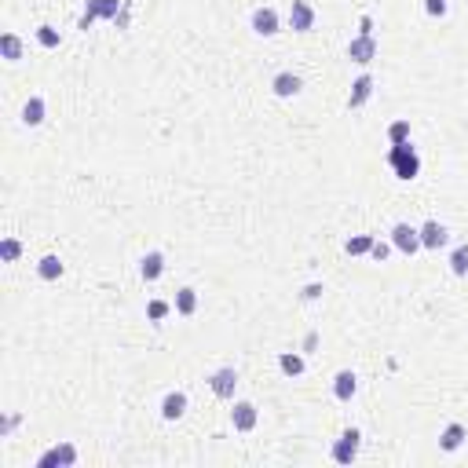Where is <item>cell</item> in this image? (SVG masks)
<instances>
[{
	"instance_id": "obj_1",
	"label": "cell",
	"mask_w": 468,
	"mask_h": 468,
	"mask_svg": "<svg viewBox=\"0 0 468 468\" xmlns=\"http://www.w3.org/2000/svg\"><path fill=\"white\" fill-rule=\"evenodd\" d=\"M388 169L399 176V180H417L421 176V154L413 150V143H392L388 150Z\"/></svg>"
},
{
	"instance_id": "obj_2",
	"label": "cell",
	"mask_w": 468,
	"mask_h": 468,
	"mask_svg": "<svg viewBox=\"0 0 468 468\" xmlns=\"http://www.w3.org/2000/svg\"><path fill=\"white\" fill-rule=\"evenodd\" d=\"M392 246H395V253H402V256L421 253V249H425V246H421V227H413V223L399 220L395 227H392Z\"/></svg>"
},
{
	"instance_id": "obj_3",
	"label": "cell",
	"mask_w": 468,
	"mask_h": 468,
	"mask_svg": "<svg viewBox=\"0 0 468 468\" xmlns=\"http://www.w3.org/2000/svg\"><path fill=\"white\" fill-rule=\"evenodd\" d=\"M359 450H362V432H359V428H344L341 439L333 443L329 458H333L336 465H351L355 458H359Z\"/></svg>"
},
{
	"instance_id": "obj_4",
	"label": "cell",
	"mask_w": 468,
	"mask_h": 468,
	"mask_svg": "<svg viewBox=\"0 0 468 468\" xmlns=\"http://www.w3.org/2000/svg\"><path fill=\"white\" fill-rule=\"evenodd\" d=\"M121 0H85V15H80L77 29H88L95 19H118Z\"/></svg>"
},
{
	"instance_id": "obj_5",
	"label": "cell",
	"mask_w": 468,
	"mask_h": 468,
	"mask_svg": "<svg viewBox=\"0 0 468 468\" xmlns=\"http://www.w3.org/2000/svg\"><path fill=\"white\" fill-rule=\"evenodd\" d=\"M208 388H213L216 399H234V388H238V369L234 366H220L208 374Z\"/></svg>"
},
{
	"instance_id": "obj_6",
	"label": "cell",
	"mask_w": 468,
	"mask_h": 468,
	"mask_svg": "<svg viewBox=\"0 0 468 468\" xmlns=\"http://www.w3.org/2000/svg\"><path fill=\"white\" fill-rule=\"evenodd\" d=\"M348 59L359 62V66H369V62L377 59V37L374 34H359L348 41Z\"/></svg>"
},
{
	"instance_id": "obj_7",
	"label": "cell",
	"mask_w": 468,
	"mask_h": 468,
	"mask_svg": "<svg viewBox=\"0 0 468 468\" xmlns=\"http://www.w3.org/2000/svg\"><path fill=\"white\" fill-rule=\"evenodd\" d=\"M70 468V465H77V446L73 443H59V446H52V450H44V454L37 458V468Z\"/></svg>"
},
{
	"instance_id": "obj_8",
	"label": "cell",
	"mask_w": 468,
	"mask_h": 468,
	"mask_svg": "<svg viewBox=\"0 0 468 468\" xmlns=\"http://www.w3.org/2000/svg\"><path fill=\"white\" fill-rule=\"evenodd\" d=\"M289 29H293V34H311L315 29L311 0H293V8H289Z\"/></svg>"
},
{
	"instance_id": "obj_9",
	"label": "cell",
	"mask_w": 468,
	"mask_h": 468,
	"mask_svg": "<svg viewBox=\"0 0 468 468\" xmlns=\"http://www.w3.org/2000/svg\"><path fill=\"white\" fill-rule=\"evenodd\" d=\"M256 421H260V410H256L249 399H238V402H234V410H231V425H234V432H253Z\"/></svg>"
},
{
	"instance_id": "obj_10",
	"label": "cell",
	"mask_w": 468,
	"mask_h": 468,
	"mask_svg": "<svg viewBox=\"0 0 468 468\" xmlns=\"http://www.w3.org/2000/svg\"><path fill=\"white\" fill-rule=\"evenodd\" d=\"M249 22H253L256 37H274V34H278V26H282V19H278V11H274V8H256Z\"/></svg>"
},
{
	"instance_id": "obj_11",
	"label": "cell",
	"mask_w": 468,
	"mask_h": 468,
	"mask_svg": "<svg viewBox=\"0 0 468 468\" xmlns=\"http://www.w3.org/2000/svg\"><path fill=\"white\" fill-rule=\"evenodd\" d=\"M300 88H304V80H300L293 70H282V73L271 77V92L278 95V99H297Z\"/></svg>"
},
{
	"instance_id": "obj_12",
	"label": "cell",
	"mask_w": 468,
	"mask_h": 468,
	"mask_svg": "<svg viewBox=\"0 0 468 468\" xmlns=\"http://www.w3.org/2000/svg\"><path fill=\"white\" fill-rule=\"evenodd\" d=\"M450 241V231H446V223H439V220H428V223H421V246L428 249V253H439L443 246Z\"/></svg>"
},
{
	"instance_id": "obj_13",
	"label": "cell",
	"mask_w": 468,
	"mask_h": 468,
	"mask_svg": "<svg viewBox=\"0 0 468 468\" xmlns=\"http://www.w3.org/2000/svg\"><path fill=\"white\" fill-rule=\"evenodd\" d=\"M355 392H359V374H355V369H341V374L333 377V399L336 402H351Z\"/></svg>"
},
{
	"instance_id": "obj_14",
	"label": "cell",
	"mask_w": 468,
	"mask_h": 468,
	"mask_svg": "<svg viewBox=\"0 0 468 468\" xmlns=\"http://www.w3.org/2000/svg\"><path fill=\"white\" fill-rule=\"evenodd\" d=\"M468 439V428L461 421H450L443 432H439V450H446V454H454V450H461Z\"/></svg>"
},
{
	"instance_id": "obj_15",
	"label": "cell",
	"mask_w": 468,
	"mask_h": 468,
	"mask_svg": "<svg viewBox=\"0 0 468 468\" xmlns=\"http://www.w3.org/2000/svg\"><path fill=\"white\" fill-rule=\"evenodd\" d=\"M369 95H374V77H369V73H359V77H355V85H351V95H348V110L366 106Z\"/></svg>"
},
{
	"instance_id": "obj_16",
	"label": "cell",
	"mask_w": 468,
	"mask_h": 468,
	"mask_svg": "<svg viewBox=\"0 0 468 468\" xmlns=\"http://www.w3.org/2000/svg\"><path fill=\"white\" fill-rule=\"evenodd\" d=\"M187 406H190L187 392H169L165 399H161V417H165V421H180V417L187 413Z\"/></svg>"
},
{
	"instance_id": "obj_17",
	"label": "cell",
	"mask_w": 468,
	"mask_h": 468,
	"mask_svg": "<svg viewBox=\"0 0 468 468\" xmlns=\"http://www.w3.org/2000/svg\"><path fill=\"white\" fill-rule=\"evenodd\" d=\"M44 118H48L44 95H29L26 106H22V125H26V128H37V125H44Z\"/></svg>"
},
{
	"instance_id": "obj_18",
	"label": "cell",
	"mask_w": 468,
	"mask_h": 468,
	"mask_svg": "<svg viewBox=\"0 0 468 468\" xmlns=\"http://www.w3.org/2000/svg\"><path fill=\"white\" fill-rule=\"evenodd\" d=\"M161 274H165V256L154 249V253H147V256L139 260V278H143V282H157Z\"/></svg>"
},
{
	"instance_id": "obj_19",
	"label": "cell",
	"mask_w": 468,
	"mask_h": 468,
	"mask_svg": "<svg viewBox=\"0 0 468 468\" xmlns=\"http://www.w3.org/2000/svg\"><path fill=\"white\" fill-rule=\"evenodd\" d=\"M172 308H176V315H183V318H190L198 311V289H190V285H183V289H176V300H172Z\"/></svg>"
},
{
	"instance_id": "obj_20",
	"label": "cell",
	"mask_w": 468,
	"mask_h": 468,
	"mask_svg": "<svg viewBox=\"0 0 468 468\" xmlns=\"http://www.w3.org/2000/svg\"><path fill=\"white\" fill-rule=\"evenodd\" d=\"M278 369L285 377H304V369H308V362H304L300 351H282L278 355Z\"/></svg>"
},
{
	"instance_id": "obj_21",
	"label": "cell",
	"mask_w": 468,
	"mask_h": 468,
	"mask_svg": "<svg viewBox=\"0 0 468 468\" xmlns=\"http://www.w3.org/2000/svg\"><path fill=\"white\" fill-rule=\"evenodd\" d=\"M37 278H41V282H59V278H62V260H59L55 253L41 256V264H37Z\"/></svg>"
},
{
	"instance_id": "obj_22",
	"label": "cell",
	"mask_w": 468,
	"mask_h": 468,
	"mask_svg": "<svg viewBox=\"0 0 468 468\" xmlns=\"http://www.w3.org/2000/svg\"><path fill=\"white\" fill-rule=\"evenodd\" d=\"M0 55H4L8 62H19L22 59V37L19 34H4L0 37Z\"/></svg>"
},
{
	"instance_id": "obj_23",
	"label": "cell",
	"mask_w": 468,
	"mask_h": 468,
	"mask_svg": "<svg viewBox=\"0 0 468 468\" xmlns=\"http://www.w3.org/2000/svg\"><path fill=\"white\" fill-rule=\"evenodd\" d=\"M369 249H374V234H351L344 241V253L348 256H369Z\"/></svg>"
},
{
	"instance_id": "obj_24",
	"label": "cell",
	"mask_w": 468,
	"mask_h": 468,
	"mask_svg": "<svg viewBox=\"0 0 468 468\" xmlns=\"http://www.w3.org/2000/svg\"><path fill=\"white\" fill-rule=\"evenodd\" d=\"M37 44L52 52V48H59V44H62V34H59L55 26H48V22H44V26H37Z\"/></svg>"
},
{
	"instance_id": "obj_25",
	"label": "cell",
	"mask_w": 468,
	"mask_h": 468,
	"mask_svg": "<svg viewBox=\"0 0 468 468\" xmlns=\"http://www.w3.org/2000/svg\"><path fill=\"white\" fill-rule=\"evenodd\" d=\"M450 271H454L458 278H465V274H468V241L450 253Z\"/></svg>"
},
{
	"instance_id": "obj_26",
	"label": "cell",
	"mask_w": 468,
	"mask_h": 468,
	"mask_svg": "<svg viewBox=\"0 0 468 468\" xmlns=\"http://www.w3.org/2000/svg\"><path fill=\"white\" fill-rule=\"evenodd\" d=\"M19 256H22V241L19 238H4V241H0V260H4V264H15Z\"/></svg>"
},
{
	"instance_id": "obj_27",
	"label": "cell",
	"mask_w": 468,
	"mask_h": 468,
	"mask_svg": "<svg viewBox=\"0 0 468 468\" xmlns=\"http://www.w3.org/2000/svg\"><path fill=\"white\" fill-rule=\"evenodd\" d=\"M172 311H176V308H172L169 300H150V304H147V318H150V322H165Z\"/></svg>"
},
{
	"instance_id": "obj_28",
	"label": "cell",
	"mask_w": 468,
	"mask_h": 468,
	"mask_svg": "<svg viewBox=\"0 0 468 468\" xmlns=\"http://www.w3.org/2000/svg\"><path fill=\"white\" fill-rule=\"evenodd\" d=\"M410 139V121L406 118H399L388 125V143H406Z\"/></svg>"
},
{
	"instance_id": "obj_29",
	"label": "cell",
	"mask_w": 468,
	"mask_h": 468,
	"mask_svg": "<svg viewBox=\"0 0 468 468\" xmlns=\"http://www.w3.org/2000/svg\"><path fill=\"white\" fill-rule=\"evenodd\" d=\"M392 249H395V246H392V238H388V241H377V238H374V249H369V260L384 264V260L392 256Z\"/></svg>"
},
{
	"instance_id": "obj_30",
	"label": "cell",
	"mask_w": 468,
	"mask_h": 468,
	"mask_svg": "<svg viewBox=\"0 0 468 468\" xmlns=\"http://www.w3.org/2000/svg\"><path fill=\"white\" fill-rule=\"evenodd\" d=\"M425 11L432 15V19H443V15L450 11V4L446 0H425Z\"/></svg>"
},
{
	"instance_id": "obj_31",
	"label": "cell",
	"mask_w": 468,
	"mask_h": 468,
	"mask_svg": "<svg viewBox=\"0 0 468 468\" xmlns=\"http://www.w3.org/2000/svg\"><path fill=\"white\" fill-rule=\"evenodd\" d=\"M322 293H326V289H322L318 282H311V285H304V293H300V297H304V300H318Z\"/></svg>"
},
{
	"instance_id": "obj_32",
	"label": "cell",
	"mask_w": 468,
	"mask_h": 468,
	"mask_svg": "<svg viewBox=\"0 0 468 468\" xmlns=\"http://www.w3.org/2000/svg\"><path fill=\"white\" fill-rule=\"evenodd\" d=\"M15 425H19V417H15V413H11V417H4V425H0V435H8Z\"/></svg>"
},
{
	"instance_id": "obj_33",
	"label": "cell",
	"mask_w": 468,
	"mask_h": 468,
	"mask_svg": "<svg viewBox=\"0 0 468 468\" xmlns=\"http://www.w3.org/2000/svg\"><path fill=\"white\" fill-rule=\"evenodd\" d=\"M359 34H374V19H369V15H362V22H359Z\"/></svg>"
},
{
	"instance_id": "obj_34",
	"label": "cell",
	"mask_w": 468,
	"mask_h": 468,
	"mask_svg": "<svg viewBox=\"0 0 468 468\" xmlns=\"http://www.w3.org/2000/svg\"><path fill=\"white\" fill-rule=\"evenodd\" d=\"M318 344V333H308V336H304V351H311Z\"/></svg>"
}]
</instances>
